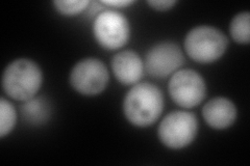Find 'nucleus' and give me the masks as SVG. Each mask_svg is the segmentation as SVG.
<instances>
[{
  "label": "nucleus",
  "mask_w": 250,
  "mask_h": 166,
  "mask_svg": "<svg viewBox=\"0 0 250 166\" xmlns=\"http://www.w3.org/2000/svg\"><path fill=\"white\" fill-rule=\"evenodd\" d=\"M109 80L108 71L103 61L85 58L78 61L70 74L72 88L85 96H95L104 92Z\"/></svg>",
  "instance_id": "nucleus-7"
},
{
  "label": "nucleus",
  "mask_w": 250,
  "mask_h": 166,
  "mask_svg": "<svg viewBox=\"0 0 250 166\" xmlns=\"http://www.w3.org/2000/svg\"><path fill=\"white\" fill-rule=\"evenodd\" d=\"M43 82V73L36 62L26 58L14 60L2 76V88L6 94L18 101L36 97Z\"/></svg>",
  "instance_id": "nucleus-2"
},
{
  "label": "nucleus",
  "mask_w": 250,
  "mask_h": 166,
  "mask_svg": "<svg viewBox=\"0 0 250 166\" xmlns=\"http://www.w3.org/2000/svg\"><path fill=\"white\" fill-rule=\"evenodd\" d=\"M147 3L153 7L154 10L164 12L172 9L176 4V1H174V0H151Z\"/></svg>",
  "instance_id": "nucleus-15"
},
{
  "label": "nucleus",
  "mask_w": 250,
  "mask_h": 166,
  "mask_svg": "<svg viewBox=\"0 0 250 166\" xmlns=\"http://www.w3.org/2000/svg\"><path fill=\"white\" fill-rule=\"evenodd\" d=\"M53 4L62 15L74 16L87 9L90 1L88 0H57Z\"/></svg>",
  "instance_id": "nucleus-14"
},
{
  "label": "nucleus",
  "mask_w": 250,
  "mask_h": 166,
  "mask_svg": "<svg viewBox=\"0 0 250 166\" xmlns=\"http://www.w3.org/2000/svg\"><path fill=\"white\" fill-rule=\"evenodd\" d=\"M184 64L185 56L182 49L174 43L164 42L148 51L145 68L154 78H166L173 75Z\"/></svg>",
  "instance_id": "nucleus-8"
},
{
  "label": "nucleus",
  "mask_w": 250,
  "mask_h": 166,
  "mask_svg": "<svg viewBox=\"0 0 250 166\" xmlns=\"http://www.w3.org/2000/svg\"><path fill=\"white\" fill-rule=\"evenodd\" d=\"M93 31L98 44L107 50L122 48L128 42L130 36L126 17L116 11L100 13L94 21Z\"/></svg>",
  "instance_id": "nucleus-6"
},
{
  "label": "nucleus",
  "mask_w": 250,
  "mask_h": 166,
  "mask_svg": "<svg viewBox=\"0 0 250 166\" xmlns=\"http://www.w3.org/2000/svg\"><path fill=\"white\" fill-rule=\"evenodd\" d=\"M171 99L183 108L198 106L206 98L207 86L202 76L190 69L178 70L168 84Z\"/></svg>",
  "instance_id": "nucleus-5"
},
{
  "label": "nucleus",
  "mask_w": 250,
  "mask_h": 166,
  "mask_svg": "<svg viewBox=\"0 0 250 166\" xmlns=\"http://www.w3.org/2000/svg\"><path fill=\"white\" fill-rule=\"evenodd\" d=\"M164 109L161 90L148 82L137 83L127 92L123 102V111L130 124L148 127L159 120Z\"/></svg>",
  "instance_id": "nucleus-1"
},
{
  "label": "nucleus",
  "mask_w": 250,
  "mask_h": 166,
  "mask_svg": "<svg viewBox=\"0 0 250 166\" xmlns=\"http://www.w3.org/2000/svg\"><path fill=\"white\" fill-rule=\"evenodd\" d=\"M21 112L24 120L30 124H44L50 116V105L44 98H33L25 101L21 107Z\"/></svg>",
  "instance_id": "nucleus-11"
},
{
  "label": "nucleus",
  "mask_w": 250,
  "mask_h": 166,
  "mask_svg": "<svg viewBox=\"0 0 250 166\" xmlns=\"http://www.w3.org/2000/svg\"><path fill=\"white\" fill-rule=\"evenodd\" d=\"M113 72L124 85L137 84L144 73V64L139 55L130 50L117 53L112 60Z\"/></svg>",
  "instance_id": "nucleus-9"
},
{
  "label": "nucleus",
  "mask_w": 250,
  "mask_h": 166,
  "mask_svg": "<svg viewBox=\"0 0 250 166\" xmlns=\"http://www.w3.org/2000/svg\"><path fill=\"white\" fill-rule=\"evenodd\" d=\"M202 116L209 127L222 130L236 121L237 108L229 99L218 97L209 100L202 108Z\"/></svg>",
  "instance_id": "nucleus-10"
},
{
  "label": "nucleus",
  "mask_w": 250,
  "mask_h": 166,
  "mask_svg": "<svg viewBox=\"0 0 250 166\" xmlns=\"http://www.w3.org/2000/svg\"><path fill=\"white\" fill-rule=\"evenodd\" d=\"M198 121L195 114L176 110L163 118L159 127V137L163 145L170 148H183L196 137Z\"/></svg>",
  "instance_id": "nucleus-4"
},
{
  "label": "nucleus",
  "mask_w": 250,
  "mask_h": 166,
  "mask_svg": "<svg viewBox=\"0 0 250 166\" xmlns=\"http://www.w3.org/2000/svg\"><path fill=\"white\" fill-rule=\"evenodd\" d=\"M230 35L239 44H248L250 41V15L248 12L238 14L231 20Z\"/></svg>",
  "instance_id": "nucleus-12"
},
{
  "label": "nucleus",
  "mask_w": 250,
  "mask_h": 166,
  "mask_svg": "<svg viewBox=\"0 0 250 166\" xmlns=\"http://www.w3.org/2000/svg\"><path fill=\"white\" fill-rule=\"evenodd\" d=\"M103 3L107 6L115 7V9H122V7H126L132 4L134 1H131V0H108V1H106V0H104Z\"/></svg>",
  "instance_id": "nucleus-16"
},
{
  "label": "nucleus",
  "mask_w": 250,
  "mask_h": 166,
  "mask_svg": "<svg viewBox=\"0 0 250 166\" xmlns=\"http://www.w3.org/2000/svg\"><path fill=\"white\" fill-rule=\"evenodd\" d=\"M228 37L212 26H198L185 38V49L189 56L200 64H210L220 58L228 48Z\"/></svg>",
  "instance_id": "nucleus-3"
},
{
  "label": "nucleus",
  "mask_w": 250,
  "mask_h": 166,
  "mask_svg": "<svg viewBox=\"0 0 250 166\" xmlns=\"http://www.w3.org/2000/svg\"><path fill=\"white\" fill-rule=\"evenodd\" d=\"M17 114L14 106L4 98L0 100V137L10 134L15 127Z\"/></svg>",
  "instance_id": "nucleus-13"
}]
</instances>
